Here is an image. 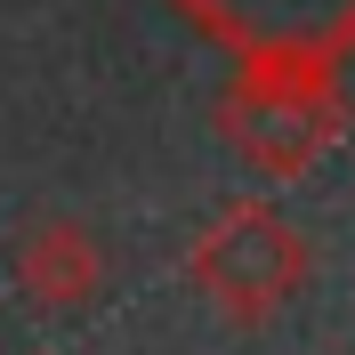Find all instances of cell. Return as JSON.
<instances>
[{"mask_svg":"<svg viewBox=\"0 0 355 355\" xmlns=\"http://www.w3.org/2000/svg\"><path fill=\"white\" fill-rule=\"evenodd\" d=\"M210 130L250 178L291 186L347 137V97H339L331 65L307 57H243V73L218 89Z\"/></svg>","mask_w":355,"mask_h":355,"instance_id":"obj_1","label":"cell"},{"mask_svg":"<svg viewBox=\"0 0 355 355\" xmlns=\"http://www.w3.org/2000/svg\"><path fill=\"white\" fill-rule=\"evenodd\" d=\"M307 275H315V250L275 202H218L202 218V234L186 243V283L243 331L275 323L307 291Z\"/></svg>","mask_w":355,"mask_h":355,"instance_id":"obj_2","label":"cell"},{"mask_svg":"<svg viewBox=\"0 0 355 355\" xmlns=\"http://www.w3.org/2000/svg\"><path fill=\"white\" fill-rule=\"evenodd\" d=\"M234 57H307L331 65L355 41V0H170Z\"/></svg>","mask_w":355,"mask_h":355,"instance_id":"obj_3","label":"cell"},{"mask_svg":"<svg viewBox=\"0 0 355 355\" xmlns=\"http://www.w3.org/2000/svg\"><path fill=\"white\" fill-rule=\"evenodd\" d=\"M8 275L41 315H73L105 291V234L89 218H73V210H49L8 243Z\"/></svg>","mask_w":355,"mask_h":355,"instance_id":"obj_4","label":"cell"},{"mask_svg":"<svg viewBox=\"0 0 355 355\" xmlns=\"http://www.w3.org/2000/svg\"><path fill=\"white\" fill-rule=\"evenodd\" d=\"M33 355H49V347H33Z\"/></svg>","mask_w":355,"mask_h":355,"instance_id":"obj_5","label":"cell"}]
</instances>
